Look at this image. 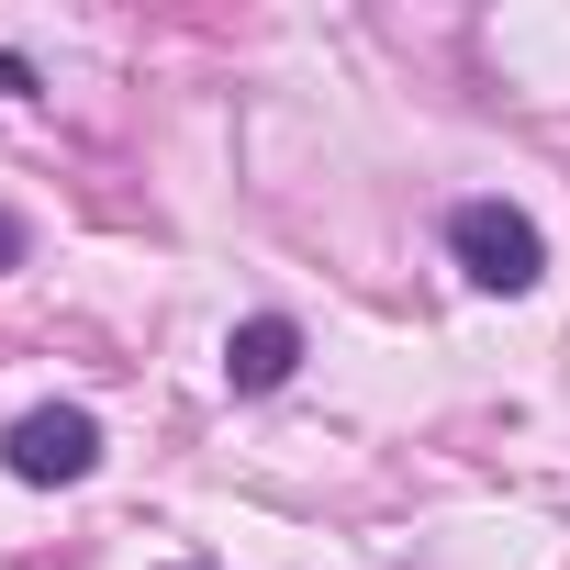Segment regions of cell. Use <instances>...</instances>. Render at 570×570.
I'll use <instances>...</instances> for the list:
<instances>
[{
    "mask_svg": "<svg viewBox=\"0 0 570 570\" xmlns=\"http://www.w3.org/2000/svg\"><path fill=\"white\" fill-rule=\"evenodd\" d=\"M0 101H35V57L23 46H0Z\"/></svg>",
    "mask_w": 570,
    "mask_h": 570,
    "instance_id": "obj_4",
    "label": "cell"
},
{
    "mask_svg": "<svg viewBox=\"0 0 570 570\" xmlns=\"http://www.w3.org/2000/svg\"><path fill=\"white\" fill-rule=\"evenodd\" d=\"M0 470L35 481V492L90 481V470H101V425H90L79 403H35V414H12V436H0Z\"/></svg>",
    "mask_w": 570,
    "mask_h": 570,
    "instance_id": "obj_2",
    "label": "cell"
},
{
    "mask_svg": "<svg viewBox=\"0 0 570 570\" xmlns=\"http://www.w3.org/2000/svg\"><path fill=\"white\" fill-rule=\"evenodd\" d=\"M23 246H35V235H23V213H0V268H23Z\"/></svg>",
    "mask_w": 570,
    "mask_h": 570,
    "instance_id": "obj_5",
    "label": "cell"
},
{
    "mask_svg": "<svg viewBox=\"0 0 570 570\" xmlns=\"http://www.w3.org/2000/svg\"><path fill=\"white\" fill-rule=\"evenodd\" d=\"M179 570H213V559H179Z\"/></svg>",
    "mask_w": 570,
    "mask_h": 570,
    "instance_id": "obj_6",
    "label": "cell"
},
{
    "mask_svg": "<svg viewBox=\"0 0 570 570\" xmlns=\"http://www.w3.org/2000/svg\"><path fill=\"white\" fill-rule=\"evenodd\" d=\"M448 257L481 279V292H503V303L548 279V235H537L514 202H459V213H448Z\"/></svg>",
    "mask_w": 570,
    "mask_h": 570,
    "instance_id": "obj_1",
    "label": "cell"
},
{
    "mask_svg": "<svg viewBox=\"0 0 570 570\" xmlns=\"http://www.w3.org/2000/svg\"><path fill=\"white\" fill-rule=\"evenodd\" d=\"M292 370H303V325H292V314H246V325L224 336V392H246V403L279 392Z\"/></svg>",
    "mask_w": 570,
    "mask_h": 570,
    "instance_id": "obj_3",
    "label": "cell"
}]
</instances>
